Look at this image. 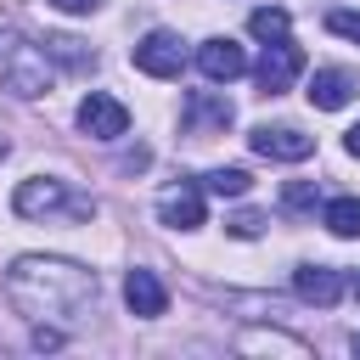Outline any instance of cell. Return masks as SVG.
<instances>
[{"instance_id":"6da1fadb","label":"cell","mask_w":360,"mask_h":360,"mask_svg":"<svg viewBox=\"0 0 360 360\" xmlns=\"http://www.w3.org/2000/svg\"><path fill=\"white\" fill-rule=\"evenodd\" d=\"M6 298L22 315H56V321H79L96 304V270L73 264V259H17L6 270Z\"/></svg>"},{"instance_id":"7a4b0ae2","label":"cell","mask_w":360,"mask_h":360,"mask_svg":"<svg viewBox=\"0 0 360 360\" xmlns=\"http://www.w3.org/2000/svg\"><path fill=\"white\" fill-rule=\"evenodd\" d=\"M0 84L11 90V96H45L51 90V56L39 51V45H28L22 34H11V28H0Z\"/></svg>"},{"instance_id":"3957f363","label":"cell","mask_w":360,"mask_h":360,"mask_svg":"<svg viewBox=\"0 0 360 360\" xmlns=\"http://www.w3.org/2000/svg\"><path fill=\"white\" fill-rule=\"evenodd\" d=\"M129 62H135L146 79H180V68H186V45H180V34L152 28V34L129 51Z\"/></svg>"},{"instance_id":"277c9868","label":"cell","mask_w":360,"mask_h":360,"mask_svg":"<svg viewBox=\"0 0 360 360\" xmlns=\"http://www.w3.org/2000/svg\"><path fill=\"white\" fill-rule=\"evenodd\" d=\"M298 73H304V51H298L292 39H270V45H264V56H259V68H253V79H259V90H264V96H281Z\"/></svg>"},{"instance_id":"5b68a950","label":"cell","mask_w":360,"mask_h":360,"mask_svg":"<svg viewBox=\"0 0 360 360\" xmlns=\"http://www.w3.org/2000/svg\"><path fill=\"white\" fill-rule=\"evenodd\" d=\"M79 129L96 135V141H118V135L129 129V107H124L118 96H107V90H90V96L79 101Z\"/></svg>"},{"instance_id":"8992f818","label":"cell","mask_w":360,"mask_h":360,"mask_svg":"<svg viewBox=\"0 0 360 360\" xmlns=\"http://www.w3.org/2000/svg\"><path fill=\"white\" fill-rule=\"evenodd\" d=\"M248 146H253L259 158H276V163H304V158L315 152V135H304V129H292V124H259V129L248 135Z\"/></svg>"},{"instance_id":"52a82bcc","label":"cell","mask_w":360,"mask_h":360,"mask_svg":"<svg viewBox=\"0 0 360 360\" xmlns=\"http://www.w3.org/2000/svg\"><path fill=\"white\" fill-rule=\"evenodd\" d=\"M231 118H236V107H231L225 96H208V90H191V96H186V135H197V141L225 135Z\"/></svg>"},{"instance_id":"ba28073f","label":"cell","mask_w":360,"mask_h":360,"mask_svg":"<svg viewBox=\"0 0 360 360\" xmlns=\"http://www.w3.org/2000/svg\"><path fill=\"white\" fill-rule=\"evenodd\" d=\"M197 68H202V79L231 84V79L248 73V51H242L236 39H202V45H197Z\"/></svg>"},{"instance_id":"9c48e42d","label":"cell","mask_w":360,"mask_h":360,"mask_svg":"<svg viewBox=\"0 0 360 360\" xmlns=\"http://www.w3.org/2000/svg\"><path fill=\"white\" fill-rule=\"evenodd\" d=\"M11 208H17L22 219H39V214H56V208H68V186H62V180H51V174H34V180H22V186H17V197H11Z\"/></svg>"},{"instance_id":"30bf717a","label":"cell","mask_w":360,"mask_h":360,"mask_svg":"<svg viewBox=\"0 0 360 360\" xmlns=\"http://www.w3.org/2000/svg\"><path fill=\"white\" fill-rule=\"evenodd\" d=\"M158 219H163L169 231H197V225H202V191H197L191 180L169 186V191L158 197Z\"/></svg>"},{"instance_id":"8fae6325","label":"cell","mask_w":360,"mask_h":360,"mask_svg":"<svg viewBox=\"0 0 360 360\" xmlns=\"http://www.w3.org/2000/svg\"><path fill=\"white\" fill-rule=\"evenodd\" d=\"M124 304H129V315L158 321V315L169 309V292H163V281H158L152 270H129V276H124Z\"/></svg>"},{"instance_id":"7c38bea8","label":"cell","mask_w":360,"mask_h":360,"mask_svg":"<svg viewBox=\"0 0 360 360\" xmlns=\"http://www.w3.org/2000/svg\"><path fill=\"white\" fill-rule=\"evenodd\" d=\"M354 73H343V68H321L315 79H309V107H321V112H338V107H349L354 101Z\"/></svg>"},{"instance_id":"4fadbf2b","label":"cell","mask_w":360,"mask_h":360,"mask_svg":"<svg viewBox=\"0 0 360 360\" xmlns=\"http://www.w3.org/2000/svg\"><path fill=\"white\" fill-rule=\"evenodd\" d=\"M292 292L304 298V304H338V292H343V276L338 270H326V264H304V270H292Z\"/></svg>"},{"instance_id":"5bb4252c","label":"cell","mask_w":360,"mask_h":360,"mask_svg":"<svg viewBox=\"0 0 360 360\" xmlns=\"http://www.w3.org/2000/svg\"><path fill=\"white\" fill-rule=\"evenodd\" d=\"M45 56H56L73 73H90L96 68V51H84V39H73V34H45Z\"/></svg>"},{"instance_id":"9a60e30c","label":"cell","mask_w":360,"mask_h":360,"mask_svg":"<svg viewBox=\"0 0 360 360\" xmlns=\"http://www.w3.org/2000/svg\"><path fill=\"white\" fill-rule=\"evenodd\" d=\"M321 219H326L332 236H360V197H332Z\"/></svg>"},{"instance_id":"2e32d148","label":"cell","mask_w":360,"mask_h":360,"mask_svg":"<svg viewBox=\"0 0 360 360\" xmlns=\"http://www.w3.org/2000/svg\"><path fill=\"white\" fill-rule=\"evenodd\" d=\"M287 22H292V17H287L281 6H259V11L248 17V28H253L264 45H270V39H287Z\"/></svg>"},{"instance_id":"e0dca14e","label":"cell","mask_w":360,"mask_h":360,"mask_svg":"<svg viewBox=\"0 0 360 360\" xmlns=\"http://www.w3.org/2000/svg\"><path fill=\"white\" fill-rule=\"evenodd\" d=\"M202 186H208L214 197H242V191L253 186V174H248V169H214V174H208Z\"/></svg>"},{"instance_id":"ac0fdd59","label":"cell","mask_w":360,"mask_h":360,"mask_svg":"<svg viewBox=\"0 0 360 360\" xmlns=\"http://www.w3.org/2000/svg\"><path fill=\"white\" fill-rule=\"evenodd\" d=\"M242 349H287V354H304V343H292V338H281V332H248Z\"/></svg>"},{"instance_id":"d6986e66","label":"cell","mask_w":360,"mask_h":360,"mask_svg":"<svg viewBox=\"0 0 360 360\" xmlns=\"http://www.w3.org/2000/svg\"><path fill=\"white\" fill-rule=\"evenodd\" d=\"M225 231H231V236H242V242H253V236L264 231V214H253V208H248V214H231V219H225Z\"/></svg>"},{"instance_id":"ffe728a7","label":"cell","mask_w":360,"mask_h":360,"mask_svg":"<svg viewBox=\"0 0 360 360\" xmlns=\"http://www.w3.org/2000/svg\"><path fill=\"white\" fill-rule=\"evenodd\" d=\"M281 202H287L292 214H304V208H315V186H309V180H292V186L281 191Z\"/></svg>"},{"instance_id":"44dd1931","label":"cell","mask_w":360,"mask_h":360,"mask_svg":"<svg viewBox=\"0 0 360 360\" xmlns=\"http://www.w3.org/2000/svg\"><path fill=\"white\" fill-rule=\"evenodd\" d=\"M326 28H332V34H343V39H354V45H360V11H326Z\"/></svg>"},{"instance_id":"7402d4cb","label":"cell","mask_w":360,"mask_h":360,"mask_svg":"<svg viewBox=\"0 0 360 360\" xmlns=\"http://www.w3.org/2000/svg\"><path fill=\"white\" fill-rule=\"evenodd\" d=\"M51 6H56V11H68V17H84V11H96L101 0H51Z\"/></svg>"},{"instance_id":"603a6c76","label":"cell","mask_w":360,"mask_h":360,"mask_svg":"<svg viewBox=\"0 0 360 360\" xmlns=\"http://www.w3.org/2000/svg\"><path fill=\"white\" fill-rule=\"evenodd\" d=\"M56 343H62V338H56L51 326H34V349H56Z\"/></svg>"},{"instance_id":"cb8c5ba5","label":"cell","mask_w":360,"mask_h":360,"mask_svg":"<svg viewBox=\"0 0 360 360\" xmlns=\"http://www.w3.org/2000/svg\"><path fill=\"white\" fill-rule=\"evenodd\" d=\"M343 146H349V158H360V124H354V129L343 135Z\"/></svg>"},{"instance_id":"d4e9b609","label":"cell","mask_w":360,"mask_h":360,"mask_svg":"<svg viewBox=\"0 0 360 360\" xmlns=\"http://www.w3.org/2000/svg\"><path fill=\"white\" fill-rule=\"evenodd\" d=\"M349 292H354V298H360V270H354V276H349Z\"/></svg>"},{"instance_id":"484cf974","label":"cell","mask_w":360,"mask_h":360,"mask_svg":"<svg viewBox=\"0 0 360 360\" xmlns=\"http://www.w3.org/2000/svg\"><path fill=\"white\" fill-rule=\"evenodd\" d=\"M354 354H360V338H354Z\"/></svg>"}]
</instances>
